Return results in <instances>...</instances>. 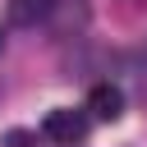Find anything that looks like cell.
<instances>
[{
  "label": "cell",
  "mask_w": 147,
  "mask_h": 147,
  "mask_svg": "<svg viewBox=\"0 0 147 147\" xmlns=\"http://www.w3.org/2000/svg\"><path fill=\"white\" fill-rule=\"evenodd\" d=\"M41 133H46L51 142H60V147H74V142H83V138H87V115H83V110L60 106V110H51V115H46Z\"/></svg>",
  "instance_id": "6da1fadb"
},
{
  "label": "cell",
  "mask_w": 147,
  "mask_h": 147,
  "mask_svg": "<svg viewBox=\"0 0 147 147\" xmlns=\"http://www.w3.org/2000/svg\"><path fill=\"white\" fill-rule=\"evenodd\" d=\"M87 110H92L96 119H119V115H124V92H119L115 83H96V87L87 92Z\"/></svg>",
  "instance_id": "3957f363"
},
{
  "label": "cell",
  "mask_w": 147,
  "mask_h": 147,
  "mask_svg": "<svg viewBox=\"0 0 147 147\" xmlns=\"http://www.w3.org/2000/svg\"><path fill=\"white\" fill-rule=\"evenodd\" d=\"M0 41H5V37H0Z\"/></svg>",
  "instance_id": "52a82bcc"
},
{
  "label": "cell",
  "mask_w": 147,
  "mask_h": 147,
  "mask_svg": "<svg viewBox=\"0 0 147 147\" xmlns=\"http://www.w3.org/2000/svg\"><path fill=\"white\" fill-rule=\"evenodd\" d=\"M129 5H147V0H129Z\"/></svg>",
  "instance_id": "8992f818"
},
{
  "label": "cell",
  "mask_w": 147,
  "mask_h": 147,
  "mask_svg": "<svg viewBox=\"0 0 147 147\" xmlns=\"http://www.w3.org/2000/svg\"><path fill=\"white\" fill-rule=\"evenodd\" d=\"M46 9H51V0H9V23L37 28V23H46Z\"/></svg>",
  "instance_id": "277c9868"
},
{
  "label": "cell",
  "mask_w": 147,
  "mask_h": 147,
  "mask_svg": "<svg viewBox=\"0 0 147 147\" xmlns=\"http://www.w3.org/2000/svg\"><path fill=\"white\" fill-rule=\"evenodd\" d=\"M5 147H37V133H28V129H9V133H5Z\"/></svg>",
  "instance_id": "5b68a950"
},
{
  "label": "cell",
  "mask_w": 147,
  "mask_h": 147,
  "mask_svg": "<svg viewBox=\"0 0 147 147\" xmlns=\"http://www.w3.org/2000/svg\"><path fill=\"white\" fill-rule=\"evenodd\" d=\"M87 18H92V5H87V0H51V9H46V28H51L55 37L83 32Z\"/></svg>",
  "instance_id": "7a4b0ae2"
}]
</instances>
